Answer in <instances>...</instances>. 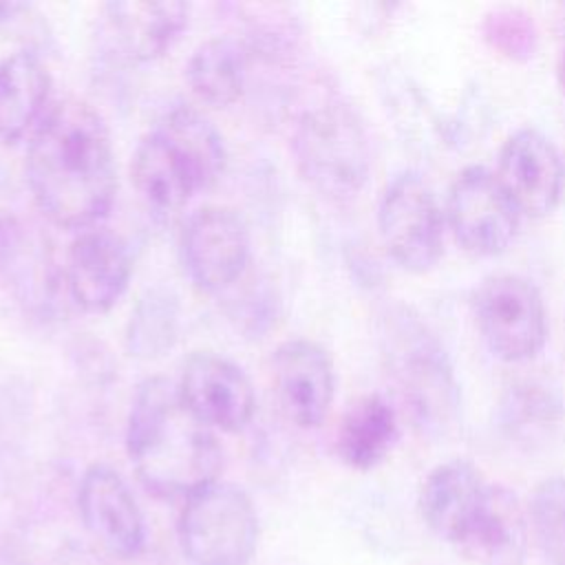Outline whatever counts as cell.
<instances>
[{
    "mask_svg": "<svg viewBox=\"0 0 565 565\" xmlns=\"http://www.w3.org/2000/svg\"><path fill=\"white\" fill-rule=\"evenodd\" d=\"M26 185L57 227H95L113 207L117 168L104 117L79 97L51 102L26 146Z\"/></svg>",
    "mask_w": 565,
    "mask_h": 565,
    "instance_id": "1",
    "label": "cell"
},
{
    "mask_svg": "<svg viewBox=\"0 0 565 565\" xmlns=\"http://www.w3.org/2000/svg\"><path fill=\"white\" fill-rule=\"evenodd\" d=\"M126 452L141 486L161 499H188L218 481L223 448L216 433L183 404L177 382L143 380L126 422Z\"/></svg>",
    "mask_w": 565,
    "mask_h": 565,
    "instance_id": "2",
    "label": "cell"
},
{
    "mask_svg": "<svg viewBox=\"0 0 565 565\" xmlns=\"http://www.w3.org/2000/svg\"><path fill=\"white\" fill-rule=\"evenodd\" d=\"M291 152L305 181L324 199L351 201L366 185L369 135L360 115L342 99H324L300 115Z\"/></svg>",
    "mask_w": 565,
    "mask_h": 565,
    "instance_id": "3",
    "label": "cell"
},
{
    "mask_svg": "<svg viewBox=\"0 0 565 565\" xmlns=\"http://www.w3.org/2000/svg\"><path fill=\"white\" fill-rule=\"evenodd\" d=\"M384 355L397 393L413 422L428 430H446L459 415V384L452 364L428 327L406 309L388 316Z\"/></svg>",
    "mask_w": 565,
    "mask_h": 565,
    "instance_id": "4",
    "label": "cell"
},
{
    "mask_svg": "<svg viewBox=\"0 0 565 565\" xmlns=\"http://www.w3.org/2000/svg\"><path fill=\"white\" fill-rule=\"evenodd\" d=\"M177 532L190 565H249L260 525L252 497L218 479L183 501Z\"/></svg>",
    "mask_w": 565,
    "mask_h": 565,
    "instance_id": "5",
    "label": "cell"
},
{
    "mask_svg": "<svg viewBox=\"0 0 565 565\" xmlns=\"http://www.w3.org/2000/svg\"><path fill=\"white\" fill-rule=\"evenodd\" d=\"M446 216L428 181L404 170L395 174L377 203V232L386 254L406 271L424 274L444 254Z\"/></svg>",
    "mask_w": 565,
    "mask_h": 565,
    "instance_id": "6",
    "label": "cell"
},
{
    "mask_svg": "<svg viewBox=\"0 0 565 565\" xmlns=\"http://www.w3.org/2000/svg\"><path fill=\"white\" fill-rule=\"evenodd\" d=\"M477 329L503 362H527L547 340V311L536 285L519 274L488 276L475 291Z\"/></svg>",
    "mask_w": 565,
    "mask_h": 565,
    "instance_id": "7",
    "label": "cell"
},
{
    "mask_svg": "<svg viewBox=\"0 0 565 565\" xmlns=\"http://www.w3.org/2000/svg\"><path fill=\"white\" fill-rule=\"evenodd\" d=\"M444 216L455 241L475 256L503 254L514 243L523 218L494 170L486 166H466L457 172L446 194Z\"/></svg>",
    "mask_w": 565,
    "mask_h": 565,
    "instance_id": "8",
    "label": "cell"
},
{
    "mask_svg": "<svg viewBox=\"0 0 565 565\" xmlns=\"http://www.w3.org/2000/svg\"><path fill=\"white\" fill-rule=\"evenodd\" d=\"M249 245V227L234 207L205 205L192 212L183 227L185 271L201 291L218 294L243 276Z\"/></svg>",
    "mask_w": 565,
    "mask_h": 565,
    "instance_id": "9",
    "label": "cell"
},
{
    "mask_svg": "<svg viewBox=\"0 0 565 565\" xmlns=\"http://www.w3.org/2000/svg\"><path fill=\"white\" fill-rule=\"evenodd\" d=\"M494 174L521 216H547L563 201L565 161L554 141L539 128L525 126L505 137Z\"/></svg>",
    "mask_w": 565,
    "mask_h": 565,
    "instance_id": "10",
    "label": "cell"
},
{
    "mask_svg": "<svg viewBox=\"0 0 565 565\" xmlns=\"http://www.w3.org/2000/svg\"><path fill=\"white\" fill-rule=\"evenodd\" d=\"M177 388L192 415L214 433H238L256 413V393L247 373L212 351H196L183 362Z\"/></svg>",
    "mask_w": 565,
    "mask_h": 565,
    "instance_id": "11",
    "label": "cell"
},
{
    "mask_svg": "<svg viewBox=\"0 0 565 565\" xmlns=\"http://www.w3.org/2000/svg\"><path fill=\"white\" fill-rule=\"evenodd\" d=\"M132 276L128 243L113 230H82L64 263V287L68 298L86 313H106L126 294Z\"/></svg>",
    "mask_w": 565,
    "mask_h": 565,
    "instance_id": "12",
    "label": "cell"
},
{
    "mask_svg": "<svg viewBox=\"0 0 565 565\" xmlns=\"http://www.w3.org/2000/svg\"><path fill=\"white\" fill-rule=\"evenodd\" d=\"M77 510L86 532L115 558H135L146 547L141 508L126 479L106 463L84 470L77 486Z\"/></svg>",
    "mask_w": 565,
    "mask_h": 565,
    "instance_id": "13",
    "label": "cell"
},
{
    "mask_svg": "<svg viewBox=\"0 0 565 565\" xmlns=\"http://www.w3.org/2000/svg\"><path fill=\"white\" fill-rule=\"evenodd\" d=\"M132 183L154 214H177L188 201L214 183L188 148L163 126L146 132L132 154Z\"/></svg>",
    "mask_w": 565,
    "mask_h": 565,
    "instance_id": "14",
    "label": "cell"
},
{
    "mask_svg": "<svg viewBox=\"0 0 565 565\" xmlns=\"http://www.w3.org/2000/svg\"><path fill=\"white\" fill-rule=\"evenodd\" d=\"M271 380L282 415L298 428H318L333 404L335 371L329 353L305 338L282 342L271 358Z\"/></svg>",
    "mask_w": 565,
    "mask_h": 565,
    "instance_id": "15",
    "label": "cell"
},
{
    "mask_svg": "<svg viewBox=\"0 0 565 565\" xmlns=\"http://www.w3.org/2000/svg\"><path fill=\"white\" fill-rule=\"evenodd\" d=\"M106 35L128 62H152L168 53L190 20V4L185 2H148V0H117L104 4Z\"/></svg>",
    "mask_w": 565,
    "mask_h": 565,
    "instance_id": "16",
    "label": "cell"
},
{
    "mask_svg": "<svg viewBox=\"0 0 565 565\" xmlns=\"http://www.w3.org/2000/svg\"><path fill=\"white\" fill-rule=\"evenodd\" d=\"M488 486L470 461H444L422 481L417 497L419 516L437 539L457 545L477 516Z\"/></svg>",
    "mask_w": 565,
    "mask_h": 565,
    "instance_id": "17",
    "label": "cell"
},
{
    "mask_svg": "<svg viewBox=\"0 0 565 565\" xmlns=\"http://www.w3.org/2000/svg\"><path fill=\"white\" fill-rule=\"evenodd\" d=\"M455 547L472 565H525L530 527L516 494L490 483L477 516Z\"/></svg>",
    "mask_w": 565,
    "mask_h": 565,
    "instance_id": "18",
    "label": "cell"
},
{
    "mask_svg": "<svg viewBox=\"0 0 565 565\" xmlns=\"http://www.w3.org/2000/svg\"><path fill=\"white\" fill-rule=\"evenodd\" d=\"M51 73L31 51L0 60V141L15 143L44 117L51 106Z\"/></svg>",
    "mask_w": 565,
    "mask_h": 565,
    "instance_id": "19",
    "label": "cell"
},
{
    "mask_svg": "<svg viewBox=\"0 0 565 565\" xmlns=\"http://www.w3.org/2000/svg\"><path fill=\"white\" fill-rule=\"evenodd\" d=\"M399 439L395 408L382 395H364L344 413L338 435V457L353 470L366 472L377 468Z\"/></svg>",
    "mask_w": 565,
    "mask_h": 565,
    "instance_id": "20",
    "label": "cell"
},
{
    "mask_svg": "<svg viewBox=\"0 0 565 565\" xmlns=\"http://www.w3.org/2000/svg\"><path fill=\"white\" fill-rule=\"evenodd\" d=\"M185 79L199 102L227 108L236 104L245 90L247 55L232 38H210L192 51Z\"/></svg>",
    "mask_w": 565,
    "mask_h": 565,
    "instance_id": "21",
    "label": "cell"
},
{
    "mask_svg": "<svg viewBox=\"0 0 565 565\" xmlns=\"http://www.w3.org/2000/svg\"><path fill=\"white\" fill-rule=\"evenodd\" d=\"M179 333V298L172 289H146L126 324V349L132 358L154 360L170 351Z\"/></svg>",
    "mask_w": 565,
    "mask_h": 565,
    "instance_id": "22",
    "label": "cell"
},
{
    "mask_svg": "<svg viewBox=\"0 0 565 565\" xmlns=\"http://www.w3.org/2000/svg\"><path fill=\"white\" fill-rule=\"evenodd\" d=\"M558 393L541 380L514 382L501 399V424L519 441H541L561 422Z\"/></svg>",
    "mask_w": 565,
    "mask_h": 565,
    "instance_id": "23",
    "label": "cell"
},
{
    "mask_svg": "<svg viewBox=\"0 0 565 565\" xmlns=\"http://www.w3.org/2000/svg\"><path fill=\"white\" fill-rule=\"evenodd\" d=\"M530 539L550 565H565V477L554 475L536 483L527 505Z\"/></svg>",
    "mask_w": 565,
    "mask_h": 565,
    "instance_id": "24",
    "label": "cell"
},
{
    "mask_svg": "<svg viewBox=\"0 0 565 565\" xmlns=\"http://www.w3.org/2000/svg\"><path fill=\"white\" fill-rule=\"evenodd\" d=\"M483 40L510 60H527L536 51L539 33L532 15L519 7H494L481 22Z\"/></svg>",
    "mask_w": 565,
    "mask_h": 565,
    "instance_id": "25",
    "label": "cell"
},
{
    "mask_svg": "<svg viewBox=\"0 0 565 565\" xmlns=\"http://www.w3.org/2000/svg\"><path fill=\"white\" fill-rule=\"evenodd\" d=\"M22 9H24V4H18V2H0V26L4 22H9Z\"/></svg>",
    "mask_w": 565,
    "mask_h": 565,
    "instance_id": "26",
    "label": "cell"
},
{
    "mask_svg": "<svg viewBox=\"0 0 565 565\" xmlns=\"http://www.w3.org/2000/svg\"><path fill=\"white\" fill-rule=\"evenodd\" d=\"M556 71H558L561 90H563V95H565V46H563V51H561V55H558V66H556Z\"/></svg>",
    "mask_w": 565,
    "mask_h": 565,
    "instance_id": "27",
    "label": "cell"
}]
</instances>
